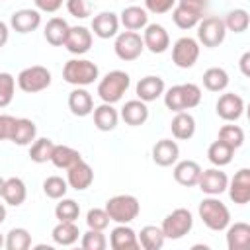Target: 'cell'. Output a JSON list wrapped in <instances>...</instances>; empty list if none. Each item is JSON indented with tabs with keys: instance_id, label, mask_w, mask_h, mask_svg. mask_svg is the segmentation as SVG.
Returning <instances> with one entry per match:
<instances>
[{
	"instance_id": "53",
	"label": "cell",
	"mask_w": 250,
	"mask_h": 250,
	"mask_svg": "<svg viewBox=\"0 0 250 250\" xmlns=\"http://www.w3.org/2000/svg\"><path fill=\"white\" fill-rule=\"evenodd\" d=\"M8 35H10V31H8V25H6L4 21H0V47H4V45H6V41H8Z\"/></svg>"
},
{
	"instance_id": "58",
	"label": "cell",
	"mask_w": 250,
	"mask_h": 250,
	"mask_svg": "<svg viewBox=\"0 0 250 250\" xmlns=\"http://www.w3.org/2000/svg\"><path fill=\"white\" fill-rule=\"evenodd\" d=\"M0 2H2V0H0Z\"/></svg>"
},
{
	"instance_id": "24",
	"label": "cell",
	"mask_w": 250,
	"mask_h": 250,
	"mask_svg": "<svg viewBox=\"0 0 250 250\" xmlns=\"http://www.w3.org/2000/svg\"><path fill=\"white\" fill-rule=\"evenodd\" d=\"M227 246L229 250H246L250 246V225L242 221L230 225L227 229Z\"/></svg>"
},
{
	"instance_id": "47",
	"label": "cell",
	"mask_w": 250,
	"mask_h": 250,
	"mask_svg": "<svg viewBox=\"0 0 250 250\" xmlns=\"http://www.w3.org/2000/svg\"><path fill=\"white\" fill-rule=\"evenodd\" d=\"M64 2H66L68 14L74 16V18L84 20L92 14V2L90 0H64Z\"/></svg>"
},
{
	"instance_id": "23",
	"label": "cell",
	"mask_w": 250,
	"mask_h": 250,
	"mask_svg": "<svg viewBox=\"0 0 250 250\" xmlns=\"http://www.w3.org/2000/svg\"><path fill=\"white\" fill-rule=\"evenodd\" d=\"M164 94V80L160 76H145L137 82V98L146 102H154Z\"/></svg>"
},
{
	"instance_id": "54",
	"label": "cell",
	"mask_w": 250,
	"mask_h": 250,
	"mask_svg": "<svg viewBox=\"0 0 250 250\" xmlns=\"http://www.w3.org/2000/svg\"><path fill=\"white\" fill-rule=\"evenodd\" d=\"M4 221H6V207L0 203V225H2Z\"/></svg>"
},
{
	"instance_id": "27",
	"label": "cell",
	"mask_w": 250,
	"mask_h": 250,
	"mask_svg": "<svg viewBox=\"0 0 250 250\" xmlns=\"http://www.w3.org/2000/svg\"><path fill=\"white\" fill-rule=\"evenodd\" d=\"M117 121H119V113L113 107V104H102L94 107V125L100 131H113L117 127Z\"/></svg>"
},
{
	"instance_id": "29",
	"label": "cell",
	"mask_w": 250,
	"mask_h": 250,
	"mask_svg": "<svg viewBox=\"0 0 250 250\" xmlns=\"http://www.w3.org/2000/svg\"><path fill=\"white\" fill-rule=\"evenodd\" d=\"M68 29H70V25L66 23V20H62V18H51L47 21V25H45L43 35H45V39H47L49 45L61 47V45H64V39H66Z\"/></svg>"
},
{
	"instance_id": "30",
	"label": "cell",
	"mask_w": 250,
	"mask_h": 250,
	"mask_svg": "<svg viewBox=\"0 0 250 250\" xmlns=\"http://www.w3.org/2000/svg\"><path fill=\"white\" fill-rule=\"evenodd\" d=\"M2 197L8 205L12 207H18L25 201L27 197V189H25V184L21 178H8L4 182V191H2Z\"/></svg>"
},
{
	"instance_id": "41",
	"label": "cell",
	"mask_w": 250,
	"mask_h": 250,
	"mask_svg": "<svg viewBox=\"0 0 250 250\" xmlns=\"http://www.w3.org/2000/svg\"><path fill=\"white\" fill-rule=\"evenodd\" d=\"M217 139L236 150V148L242 146V143H244V131H242L238 125H223V127L219 129V137H217Z\"/></svg>"
},
{
	"instance_id": "46",
	"label": "cell",
	"mask_w": 250,
	"mask_h": 250,
	"mask_svg": "<svg viewBox=\"0 0 250 250\" xmlns=\"http://www.w3.org/2000/svg\"><path fill=\"white\" fill-rule=\"evenodd\" d=\"M86 225L88 229H96V230H105L109 225V215L105 213V209H90L86 215Z\"/></svg>"
},
{
	"instance_id": "31",
	"label": "cell",
	"mask_w": 250,
	"mask_h": 250,
	"mask_svg": "<svg viewBox=\"0 0 250 250\" xmlns=\"http://www.w3.org/2000/svg\"><path fill=\"white\" fill-rule=\"evenodd\" d=\"M78 160H82L80 152L68 145H55L53 154H51V162L61 168V170H68L70 166H74Z\"/></svg>"
},
{
	"instance_id": "45",
	"label": "cell",
	"mask_w": 250,
	"mask_h": 250,
	"mask_svg": "<svg viewBox=\"0 0 250 250\" xmlns=\"http://www.w3.org/2000/svg\"><path fill=\"white\" fill-rule=\"evenodd\" d=\"M14 90H16V78L10 72H0V107L10 105L14 100Z\"/></svg>"
},
{
	"instance_id": "4",
	"label": "cell",
	"mask_w": 250,
	"mask_h": 250,
	"mask_svg": "<svg viewBox=\"0 0 250 250\" xmlns=\"http://www.w3.org/2000/svg\"><path fill=\"white\" fill-rule=\"evenodd\" d=\"M129 84H131V78H129L127 72H123V70H111V72H107L100 80V84H98V96L102 98L104 104H115V102H119L123 98V94L127 92Z\"/></svg>"
},
{
	"instance_id": "3",
	"label": "cell",
	"mask_w": 250,
	"mask_h": 250,
	"mask_svg": "<svg viewBox=\"0 0 250 250\" xmlns=\"http://www.w3.org/2000/svg\"><path fill=\"white\" fill-rule=\"evenodd\" d=\"M100 68L88 59H70L62 68V78L72 86H88L98 80Z\"/></svg>"
},
{
	"instance_id": "25",
	"label": "cell",
	"mask_w": 250,
	"mask_h": 250,
	"mask_svg": "<svg viewBox=\"0 0 250 250\" xmlns=\"http://www.w3.org/2000/svg\"><path fill=\"white\" fill-rule=\"evenodd\" d=\"M119 23H123V27L127 31H139L143 27H146L148 23V14L145 8L139 6H127L121 16H119Z\"/></svg>"
},
{
	"instance_id": "20",
	"label": "cell",
	"mask_w": 250,
	"mask_h": 250,
	"mask_svg": "<svg viewBox=\"0 0 250 250\" xmlns=\"http://www.w3.org/2000/svg\"><path fill=\"white\" fill-rule=\"evenodd\" d=\"M121 119L131 125V127H139L148 119V107L143 100H129L125 102V105L121 107Z\"/></svg>"
},
{
	"instance_id": "18",
	"label": "cell",
	"mask_w": 250,
	"mask_h": 250,
	"mask_svg": "<svg viewBox=\"0 0 250 250\" xmlns=\"http://www.w3.org/2000/svg\"><path fill=\"white\" fill-rule=\"evenodd\" d=\"M117 29H119V18L113 12H102V14L94 16V20H92V31L100 39L115 37Z\"/></svg>"
},
{
	"instance_id": "7",
	"label": "cell",
	"mask_w": 250,
	"mask_h": 250,
	"mask_svg": "<svg viewBox=\"0 0 250 250\" xmlns=\"http://www.w3.org/2000/svg\"><path fill=\"white\" fill-rule=\"evenodd\" d=\"M225 35H227V27H225V21L221 18H205V20H199L197 23V39L199 43H203V47H219L223 41H225Z\"/></svg>"
},
{
	"instance_id": "32",
	"label": "cell",
	"mask_w": 250,
	"mask_h": 250,
	"mask_svg": "<svg viewBox=\"0 0 250 250\" xmlns=\"http://www.w3.org/2000/svg\"><path fill=\"white\" fill-rule=\"evenodd\" d=\"M139 238V246H143L145 250H160L164 246V232L160 227H154V225H146L141 229V232L137 234Z\"/></svg>"
},
{
	"instance_id": "19",
	"label": "cell",
	"mask_w": 250,
	"mask_h": 250,
	"mask_svg": "<svg viewBox=\"0 0 250 250\" xmlns=\"http://www.w3.org/2000/svg\"><path fill=\"white\" fill-rule=\"evenodd\" d=\"M109 244L113 250H137L139 238L137 232L127 225H117L109 234Z\"/></svg>"
},
{
	"instance_id": "8",
	"label": "cell",
	"mask_w": 250,
	"mask_h": 250,
	"mask_svg": "<svg viewBox=\"0 0 250 250\" xmlns=\"http://www.w3.org/2000/svg\"><path fill=\"white\" fill-rule=\"evenodd\" d=\"M113 49H115V55L121 61L129 62V61H137L141 57V53L145 49V43H143V37L137 31H121L115 37Z\"/></svg>"
},
{
	"instance_id": "33",
	"label": "cell",
	"mask_w": 250,
	"mask_h": 250,
	"mask_svg": "<svg viewBox=\"0 0 250 250\" xmlns=\"http://www.w3.org/2000/svg\"><path fill=\"white\" fill-rule=\"evenodd\" d=\"M172 20H174V23L180 29H191V27H195L199 23L201 12L199 10H193V8H188L184 4H176L174 6V12H172Z\"/></svg>"
},
{
	"instance_id": "34",
	"label": "cell",
	"mask_w": 250,
	"mask_h": 250,
	"mask_svg": "<svg viewBox=\"0 0 250 250\" xmlns=\"http://www.w3.org/2000/svg\"><path fill=\"white\" fill-rule=\"evenodd\" d=\"M78 227L74 225V221H59V225L53 229L51 236L57 244L61 246H70L78 240Z\"/></svg>"
},
{
	"instance_id": "39",
	"label": "cell",
	"mask_w": 250,
	"mask_h": 250,
	"mask_svg": "<svg viewBox=\"0 0 250 250\" xmlns=\"http://www.w3.org/2000/svg\"><path fill=\"white\" fill-rule=\"evenodd\" d=\"M164 104L170 111H186L188 105H186V94H184V86L182 84H176L172 88L166 90L164 94Z\"/></svg>"
},
{
	"instance_id": "10",
	"label": "cell",
	"mask_w": 250,
	"mask_h": 250,
	"mask_svg": "<svg viewBox=\"0 0 250 250\" xmlns=\"http://www.w3.org/2000/svg\"><path fill=\"white\" fill-rule=\"evenodd\" d=\"M197 186L207 195H221L229 186V178H227V174L223 170L209 168V170H201Z\"/></svg>"
},
{
	"instance_id": "50",
	"label": "cell",
	"mask_w": 250,
	"mask_h": 250,
	"mask_svg": "<svg viewBox=\"0 0 250 250\" xmlns=\"http://www.w3.org/2000/svg\"><path fill=\"white\" fill-rule=\"evenodd\" d=\"M33 2H35V8H37L39 12H49V14H53V12H57V10L62 6L64 0H33Z\"/></svg>"
},
{
	"instance_id": "42",
	"label": "cell",
	"mask_w": 250,
	"mask_h": 250,
	"mask_svg": "<svg viewBox=\"0 0 250 250\" xmlns=\"http://www.w3.org/2000/svg\"><path fill=\"white\" fill-rule=\"evenodd\" d=\"M80 215V207L74 199H64L61 197V201L55 207V217L59 221H76Z\"/></svg>"
},
{
	"instance_id": "17",
	"label": "cell",
	"mask_w": 250,
	"mask_h": 250,
	"mask_svg": "<svg viewBox=\"0 0 250 250\" xmlns=\"http://www.w3.org/2000/svg\"><path fill=\"white\" fill-rule=\"evenodd\" d=\"M178 156H180V146L172 139H160L152 146V160L158 166H164V168L172 166V164H176Z\"/></svg>"
},
{
	"instance_id": "55",
	"label": "cell",
	"mask_w": 250,
	"mask_h": 250,
	"mask_svg": "<svg viewBox=\"0 0 250 250\" xmlns=\"http://www.w3.org/2000/svg\"><path fill=\"white\" fill-rule=\"evenodd\" d=\"M4 182H6V180L0 176V197H2V191H4Z\"/></svg>"
},
{
	"instance_id": "35",
	"label": "cell",
	"mask_w": 250,
	"mask_h": 250,
	"mask_svg": "<svg viewBox=\"0 0 250 250\" xmlns=\"http://www.w3.org/2000/svg\"><path fill=\"white\" fill-rule=\"evenodd\" d=\"M203 86L209 92H223L229 86V74L221 66H211L203 72Z\"/></svg>"
},
{
	"instance_id": "48",
	"label": "cell",
	"mask_w": 250,
	"mask_h": 250,
	"mask_svg": "<svg viewBox=\"0 0 250 250\" xmlns=\"http://www.w3.org/2000/svg\"><path fill=\"white\" fill-rule=\"evenodd\" d=\"M178 0H145V10L150 14H166L176 6Z\"/></svg>"
},
{
	"instance_id": "15",
	"label": "cell",
	"mask_w": 250,
	"mask_h": 250,
	"mask_svg": "<svg viewBox=\"0 0 250 250\" xmlns=\"http://www.w3.org/2000/svg\"><path fill=\"white\" fill-rule=\"evenodd\" d=\"M92 182H94V170L84 160H78L74 166H70L66 170V184L70 188H74L76 191L88 189L92 186Z\"/></svg>"
},
{
	"instance_id": "37",
	"label": "cell",
	"mask_w": 250,
	"mask_h": 250,
	"mask_svg": "<svg viewBox=\"0 0 250 250\" xmlns=\"http://www.w3.org/2000/svg\"><path fill=\"white\" fill-rule=\"evenodd\" d=\"M53 148H55V143L47 137H41L37 141H33L31 148H29V158L37 164H43V162H51V154H53Z\"/></svg>"
},
{
	"instance_id": "56",
	"label": "cell",
	"mask_w": 250,
	"mask_h": 250,
	"mask_svg": "<svg viewBox=\"0 0 250 250\" xmlns=\"http://www.w3.org/2000/svg\"><path fill=\"white\" fill-rule=\"evenodd\" d=\"M4 242H6V240H4V236H2V234H0V248H2V246H4Z\"/></svg>"
},
{
	"instance_id": "6",
	"label": "cell",
	"mask_w": 250,
	"mask_h": 250,
	"mask_svg": "<svg viewBox=\"0 0 250 250\" xmlns=\"http://www.w3.org/2000/svg\"><path fill=\"white\" fill-rule=\"evenodd\" d=\"M193 227V217L188 209L180 207V209H174L170 215H166V219L162 221V232L166 238L170 240H178L182 236H186Z\"/></svg>"
},
{
	"instance_id": "22",
	"label": "cell",
	"mask_w": 250,
	"mask_h": 250,
	"mask_svg": "<svg viewBox=\"0 0 250 250\" xmlns=\"http://www.w3.org/2000/svg\"><path fill=\"white\" fill-rule=\"evenodd\" d=\"M199 174H201V166L195 160H182L174 166V180L184 188L197 186Z\"/></svg>"
},
{
	"instance_id": "43",
	"label": "cell",
	"mask_w": 250,
	"mask_h": 250,
	"mask_svg": "<svg viewBox=\"0 0 250 250\" xmlns=\"http://www.w3.org/2000/svg\"><path fill=\"white\" fill-rule=\"evenodd\" d=\"M66 189H68V184H66V180H62L61 176H49V178L43 182V191H45V195L51 197V199H61V197H64Z\"/></svg>"
},
{
	"instance_id": "44",
	"label": "cell",
	"mask_w": 250,
	"mask_h": 250,
	"mask_svg": "<svg viewBox=\"0 0 250 250\" xmlns=\"http://www.w3.org/2000/svg\"><path fill=\"white\" fill-rule=\"evenodd\" d=\"M82 248L84 250H105L107 240L104 236V230H96V229H88V232L82 234Z\"/></svg>"
},
{
	"instance_id": "40",
	"label": "cell",
	"mask_w": 250,
	"mask_h": 250,
	"mask_svg": "<svg viewBox=\"0 0 250 250\" xmlns=\"http://www.w3.org/2000/svg\"><path fill=\"white\" fill-rule=\"evenodd\" d=\"M4 246L8 250H27L31 246V234L25 229H12L6 234Z\"/></svg>"
},
{
	"instance_id": "5",
	"label": "cell",
	"mask_w": 250,
	"mask_h": 250,
	"mask_svg": "<svg viewBox=\"0 0 250 250\" xmlns=\"http://www.w3.org/2000/svg\"><path fill=\"white\" fill-rule=\"evenodd\" d=\"M49 84H51V72L41 64L27 66L18 74V86L25 94L43 92L45 88H49Z\"/></svg>"
},
{
	"instance_id": "49",
	"label": "cell",
	"mask_w": 250,
	"mask_h": 250,
	"mask_svg": "<svg viewBox=\"0 0 250 250\" xmlns=\"http://www.w3.org/2000/svg\"><path fill=\"white\" fill-rule=\"evenodd\" d=\"M16 117L12 115H0V141H6L12 137V129H14Z\"/></svg>"
},
{
	"instance_id": "1",
	"label": "cell",
	"mask_w": 250,
	"mask_h": 250,
	"mask_svg": "<svg viewBox=\"0 0 250 250\" xmlns=\"http://www.w3.org/2000/svg\"><path fill=\"white\" fill-rule=\"evenodd\" d=\"M105 213L109 215V221H115L119 225H127L131 221H135L139 217L141 205L139 199L135 195L129 193H121V195H113L105 201Z\"/></svg>"
},
{
	"instance_id": "36",
	"label": "cell",
	"mask_w": 250,
	"mask_h": 250,
	"mask_svg": "<svg viewBox=\"0 0 250 250\" xmlns=\"http://www.w3.org/2000/svg\"><path fill=\"white\" fill-rule=\"evenodd\" d=\"M232 154H234V148H230L229 145H225V143L219 141V139H217L215 143H211L209 148H207V158H209V162L215 164L217 168L230 164Z\"/></svg>"
},
{
	"instance_id": "16",
	"label": "cell",
	"mask_w": 250,
	"mask_h": 250,
	"mask_svg": "<svg viewBox=\"0 0 250 250\" xmlns=\"http://www.w3.org/2000/svg\"><path fill=\"white\" fill-rule=\"evenodd\" d=\"M10 25L18 33H31L41 25V14L39 10H31V8L18 10L10 18Z\"/></svg>"
},
{
	"instance_id": "57",
	"label": "cell",
	"mask_w": 250,
	"mask_h": 250,
	"mask_svg": "<svg viewBox=\"0 0 250 250\" xmlns=\"http://www.w3.org/2000/svg\"><path fill=\"white\" fill-rule=\"evenodd\" d=\"M131 2H135V0H131Z\"/></svg>"
},
{
	"instance_id": "13",
	"label": "cell",
	"mask_w": 250,
	"mask_h": 250,
	"mask_svg": "<svg viewBox=\"0 0 250 250\" xmlns=\"http://www.w3.org/2000/svg\"><path fill=\"white\" fill-rule=\"evenodd\" d=\"M217 115L225 121H236L244 113V100L238 94L227 92L217 100Z\"/></svg>"
},
{
	"instance_id": "2",
	"label": "cell",
	"mask_w": 250,
	"mask_h": 250,
	"mask_svg": "<svg viewBox=\"0 0 250 250\" xmlns=\"http://www.w3.org/2000/svg\"><path fill=\"white\" fill-rule=\"evenodd\" d=\"M199 219L211 230H225L230 223V211L221 199L211 195L199 203Z\"/></svg>"
},
{
	"instance_id": "26",
	"label": "cell",
	"mask_w": 250,
	"mask_h": 250,
	"mask_svg": "<svg viewBox=\"0 0 250 250\" xmlns=\"http://www.w3.org/2000/svg\"><path fill=\"white\" fill-rule=\"evenodd\" d=\"M35 135H37V127H35V123H33L31 119L20 117V119H16V123H14L10 141H12L14 145L25 146V145H31V141H35Z\"/></svg>"
},
{
	"instance_id": "52",
	"label": "cell",
	"mask_w": 250,
	"mask_h": 250,
	"mask_svg": "<svg viewBox=\"0 0 250 250\" xmlns=\"http://www.w3.org/2000/svg\"><path fill=\"white\" fill-rule=\"evenodd\" d=\"M240 70L244 76H250V53L248 51L240 57Z\"/></svg>"
},
{
	"instance_id": "28",
	"label": "cell",
	"mask_w": 250,
	"mask_h": 250,
	"mask_svg": "<svg viewBox=\"0 0 250 250\" xmlns=\"http://www.w3.org/2000/svg\"><path fill=\"white\" fill-rule=\"evenodd\" d=\"M170 129H172V135H174L176 139L188 141V139H191L193 133H195V119H193V115L188 113V111H178L176 117H174L172 123H170Z\"/></svg>"
},
{
	"instance_id": "12",
	"label": "cell",
	"mask_w": 250,
	"mask_h": 250,
	"mask_svg": "<svg viewBox=\"0 0 250 250\" xmlns=\"http://www.w3.org/2000/svg\"><path fill=\"white\" fill-rule=\"evenodd\" d=\"M64 47L68 53L72 55H84L90 51L92 47V31L84 25H74L68 29L66 39H64Z\"/></svg>"
},
{
	"instance_id": "9",
	"label": "cell",
	"mask_w": 250,
	"mask_h": 250,
	"mask_svg": "<svg viewBox=\"0 0 250 250\" xmlns=\"http://www.w3.org/2000/svg\"><path fill=\"white\" fill-rule=\"evenodd\" d=\"M199 59V43L193 37H180L172 47V61L178 68H191Z\"/></svg>"
},
{
	"instance_id": "21",
	"label": "cell",
	"mask_w": 250,
	"mask_h": 250,
	"mask_svg": "<svg viewBox=\"0 0 250 250\" xmlns=\"http://www.w3.org/2000/svg\"><path fill=\"white\" fill-rule=\"evenodd\" d=\"M68 109L78 115V117H86L94 111V100H92V94L84 88H74L68 96Z\"/></svg>"
},
{
	"instance_id": "38",
	"label": "cell",
	"mask_w": 250,
	"mask_h": 250,
	"mask_svg": "<svg viewBox=\"0 0 250 250\" xmlns=\"http://www.w3.org/2000/svg\"><path fill=\"white\" fill-rule=\"evenodd\" d=\"M225 21V27L229 31H234V33H242L248 29V23H250V18H248V12L242 10V8H236L232 12L227 14V18L223 20Z\"/></svg>"
},
{
	"instance_id": "51",
	"label": "cell",
	"mask_w": 250,
	"mask_h": 250,
	"mask_svg": "<svg viewBox=\"0 0 250 250\" xmlns=\"http://www.w3.org/2000/svg\"><path fill=\"white\" fill-rule=\"evenodd\" d=\"M178 4H184V6H188V8H193V10L203 12L207 0H178Z\"/></svg>"
},
{
	"instance_id": "14",
	"label": "cell",
	"mask_w": 250,
	"mask_h": 250,
	"mask_svg": "<svg viewBox=\"0 0 250 250\" xmlns=\"http://www.w3.org/2000/svg\"><path fill=\"white\" fill-rule=\"evenodd\" d=\"M227 189H229V197L236 205H246L250 201V170L240 168L230 180V186H227Z\"/></svg>"
},
{
	"instance_id": "11",
	"label": "cell",
	"mask_w": 250,
	"mask_h": 250,
	"mask_svg": "<svg viewBox=\"0 0 250 250\" xmlns=\"http://www.w3.org/2000/svg\"><path fill=\"white\" fill-rule=\"evenodd\" d=\"M143 43H145V47L150 53L160 55V53H164L170 47V35H168V31L162 25H158V23H146L145 33H143Z\"/></svg>"
}]
</instances>
